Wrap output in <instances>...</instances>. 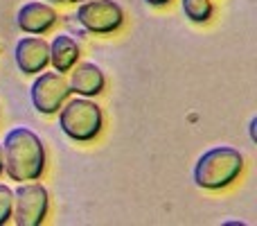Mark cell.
<instances>
[{"label":"cell","mask_w":257,"mask_h":226,"mask_svg":"<svg viewBox=\"0 0 257 226\" xmlns=\"http://www.w3.org/2000/svg\"><path fill=\"white\" fill-rule=\"evenodd\" d=\"M0 147H3V170L14 181L23 183L41 179L45 170V147L32 129H9Z\"/></svg>","instance_id":"1"},{"label":"cell","mask_w":257,"mask_h":226,"mask_svg":"<svg viewBox=\"0 0 257 226\" xmlns=\"http://www.w3.org/2000/svg\"><path fill=\"white\" fill-rule=\"evenodd\" d=\"M244 170V156L235 147H214L199 156L194 165V183L203 190H223Z\"/></svg>","instance_id":"2"},{"label":"cell","mask_w":257,"mask_h":226,"mask_svg":"<svg viewBox=\"0 0 257 226\" xmlns=\"http://www.w3.org/2000/svg\"><path fill=\"white\" fill-rule=\"evenodd\" d=\"M59 127L70 140L88 142L102 131L104 115L102 109L88 98H75L70 102H63L59 109Z\"/></svg>","instance_id":"3"},{"label":"cell","mask_w":257,"mask_h":226,"mask_svg":"<svg viewBox=\"0 0 257 226\" xmlns=\"http://www.w3.org/2000/svg\"><path fill=\"white\" fill-rule=\"evenodd\" d=\"M48 208H50V195L41 183H21L14 190L12 217L18 226L43 224Z\"/></svg>","instance_id":"4"},{"label":"cell","mask_w":257,"mask_h":226,"mask_svg":"<svg viewBox=\"0 0 257 226\" xmlns=\"http://www.w3.org/2000/svg\"><path fill=\"white\" fill-rule=\"evenodd\" d=\"M70 95V86L63 80V72H39L30 86V98L32 104L39 113L54 115L63 107V102Z\"/></svg>","instance_id":"5"},{"label":"cell","mask_w":257,"mask_h":226,"mask_svg":"<svg viewBox=\"0 0 257 226\" xmlns=\"http://www.w3.org/2000/svg\"><path fill=\"white\" fill-rule=\"evenodd\" d=\"M77 21L93 34H111L124 23V12L115 0H86L77 7Z\"/></svg>","instance_id":"6"},{"label":"cell","mask_w":257,"mask_h":226,"mask_svg":"<svg viewBox=\"0 0 257 226\" xmlns=\"http://www.w3.org/2000/svg\"><path fill=\"white\" fill-rule=\"evenodd\" d=\"M16 66L23 75H39L50 63V45L43 36H23L14 50Z\"/></svg>","instance_id":"7"},{"label":"cell","mask_w":257,"mask_h":226,"mask_svg":"<svg viewBox=\"0 0 257 226\" xmlns=\"http://www.w3.org/2000/svg\"><path fill=\"white\" fill-rule=\"evenodd\" d=\"M70 93H77L81 98H95L104 91V84H106V77H104L102 68L95 66L90 61H84V63H75L70 68Z\"/></svg>","instance_id":"8"},{"label":"cell","mask_w":257,"mask_h":226,"mask_svg":"<svg viewBox=\"0 0 257 226\" xmlns=\"http://www.w3.org/2000/svg\"><path fill=\"white\" fill-rule=\"evenodd\" d=\"M16 23L27 34H45L57 23V12L45 3H25L18 9Z\"/></svg>","instance_id":"9"},{"label":"cell","mask_w":257,"mask_h":226,"mask_svg":"<svg viewBox=\"0 0 257 226\" xmlns=\"http://www.w3.org/2000/svg\"><path fill=\"white\" fill-rule=\"evenodd\" d=\"M79 59V45L72 36L59 34L50 43V63L57 72H68Z\"/></svg>","instance_id":"10"},{"label":"cell","mask_w":257,"mask_h":226,"mask_svg":"<svg viewBox=\"0 0 257 226\" xmlns=\"http://www.w3.org/2000/svg\"><path fill=\"white\" fill-rule=\"evenodd\" d=\"M181 7L192 23H208L214 12L210 0H181Z\"/></svg>","instance_id":"11"},{"label":"cell","mask_w":257,"mask_h":226,"mask_svg":"<svg viewBox=\"0 0 257 226\" xmlns=\"http://www.w3.org/2000/svg\"><path fill=\"white\" fill-rule=\"evenodd\" d=\"M12 208H14V190L0 183V226L12 219Z\"/></svg>","instance_id":"12"},{"label":"cell","mask_w":257,"mask_h":226,"mask_svg":"<svg viewBox=\"0 0 257 226\" xmlns=\"http://www.w3.org/2000/svg\"><path fill=\"white\" fill-rule=\"evenodd\" d=\"M145 3L151 7H165V5H169V0H145Z\"/></svg>","instance_id":"13"},{"label":"cell","mask_w":257,"mask_h":226,"mask_svg":"<svg viewBox=\"0 0 257 226\" xmlns=\"http://www.w3.org/2000/svg\"><path fill=\"white\" fill-rule=\"evenodd\" d=\"M255 124H257V118L250 120V138H253V140H255Z\"/></svg>","instance_id":"14"},{"label":"cell","mask_w":257,"mask_h":226,"mask_svg":"<svg viewBox=\"0 0 257 226\" xmlns=\"http://www.w3.org/2000/svg\"><path fill=\"white\" fill-rule=\"evenodd\" d=\"M0 174H3V147H0Z\"/></svg>","instance_id":"15"},{"label":"cell","mask_w":257,"mask_h":226,"mask_svg":"<svg viewBox=\"0 0 257 226\" xmlns=\"http://www.w3.org/2000/svg\"><path fill=\"white\" fill-rule=\"evenodd\" d=\"M52 3H72V0H52Z\"/></svg>","instance_id":"16"},{"label":"cell","mask_w":257,"mask_h":226,"mask_svg":"<svg viewBox=\"0 0 257 226\" xmlns=\"http://www.w3.org/2000/svg\"><path fill=\"white\" fill-rule=\"evenodd\" d=\"M72 3H77V0H72Z\"/></svg>","instance_id":"17"}]
</instances>
